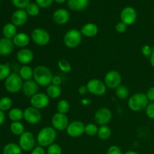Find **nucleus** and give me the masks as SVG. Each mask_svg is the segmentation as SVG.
<instances>
[{"label":"nucleus","mask_w":154,"mask_h":154,"mask_svg":"<svg viewBox=\"0 0 154 154\" xmlns=\"http://www.w3.org/2000/svg\"><path fill=\"white\" fill-rule=\"evenodd\" d=\"M54 1L57 4H63V3L66 2V0H54Z\"/></svg>","instance_id":"nucleus-53"},{"label":"nucleus","mask_w":154,"mask_h":154,"mask_svg":"<svg viewBox=\"0 0 154 154\" xmlns=\"http://www.w3.org/2000/svg\"><path fill=\"white\" fill-rule=\"evenodd\" d=\"M127 26L124 23H123L122 21L118 22L115 26V29L120 34H123V33L126 32V30H127Z\"/></svg>","instance_id":"nucleus-44"},{"label":"nucleus","mask_w":154,"mask_h":154,"mask_svg":"<svg viewBox=\"0 0 154 154\" xmlns=\"http://www.w3.org/2000/svg\"><path fill=\"white\" fill-rule=\"evenodd\" d=\"M81 103L84 105H89V104L90 103V100H89V99H84L81 100Z\"/></svg>","instance_id":"nucleus-51"},{"label":"nucleus","mask_w":154,"mask_h":154,"mask_svg":"<svg viewBox=\"0 0 154 154\" xmlns=\"http://www.w3.org/2000/svg\"><path fill=\"white\" fill-rule=\"evenodd\" d=\"M54 2V0H35V3L41 8H46L50 7Z\"/></svg>","instance_id":"nucleus-41"},{"label":"nucleus","mask_w":154,"mask_h":154,"mask_svg":"<svg viewBox=\"0 0 154 154\" xmlns=\"http://www.w3.org/2000/svg\"><path fill=\"white\" fill-rule=\"evenodd\" d=\"M54 22L60 26L65 25L70 20V14L65 8L57 9L52 15Z\"/></svg>","instance_id":"nucleus-16"},{"label":"nucleus","mask_w":154,"mask_h":154,"mask_svg":"<svg viewBox=\"0 0 154 154\" xmlns=\"http://www.w3.org/2000/svg\"><path fill=\"white\" fill-rule=\"evenodd\" d=\"M33 74H34V69L31 66L24 65L20 69L18 75L22 78L23 81H26L33 79Z\"/></svg>","instance_id":"nucleus-24"},{"label":"nucleus","mask_w":154,"mask_h":154,"mask_svg":"<svg viewBox=\"0 0 154 154\" xmlns=\"http://www.w3.org/2000/svg\"><path fill=\"white\" fill-rule=\"evenodd\" d=\"M150 101L147 99L146 93H136L129 96L128 99V107L134 112H139L146 109Z\"/></svg>","instance_id":"nucleus-3"},{"label":"nucleus","mask_w":154,"mask_h":154,"mask_svg":"<svg viewBox=\"0 0 154 154\" xmlns=\"http://www.w3.org/2000/svg\"><path fill=\"white\" fill-rule=\"evenodd\" d=\"M29 15L24 9H17L11 16V23L16 26H22L28 20Z\"/></svg>","instance_id":"nucleus-18"},{"label":"nucleus","mask_w":154,"mask_h":154,"mask_svg":"<svg viewBox=\"0 0 154 154\" xmlns=\"http://www.w3.org/2000/svg\"><path fill=\"white\" fill-rule=\"evenodd\" d=\"M85 124L80 120H74L69 123L66 133L71 138H79L84 134Z\"/></svg>","instance_id":"nucleus-14"},{"label":"nucleus","mask_w":154,"mask_h":154,"mask_svg":"<svg viewBox=\"0 0 154 154\" xmlns=\"http://www.w3.org/2000/svg\"><path fill=\"white\" fill-rule=\"evenodd\" d=\"M80 31L84 37L93 38L97 35V34L99 33V27L96 23H87L81 27Z\"/></svg>","instance_id":"nucleus-21"},{"label":"nucleus","mask_w":154,"mask_h":154,"mask_svg":"<svg viewBox=\"0 0 154 154\" xmlns=\"http://www.w3.org/2000/svg\"><path fill=\"white\" fill-rule=\"evenodd\" d=\"M137 11L132 6H126L120 12V20L126 26L132 25L137 20Z\"/></svg>","instance_id":"nucleus-15"},{"label":"nucleus","mask_w":154,"mask_h":154,"mask_svg":"<svg viewBox=\"0 0 154 154\" xmlns=\"http://www.w3.org/2000/svg\"><path fill=\"white\" fill-rule=\"evenodd\" d=\"M78 93H79L81 96H84V95L87 94L89 93L88 92V89H87V85H82L78 88Z\"/></svg>","instance_id":"nucleus-47"},{"label":"nucleus","mask_w":154,"mask_h":154,"mask_svg":"<svg viewBox=\"0 0 154 154\" xmlns=\"http://www.w3.org/2000/svg\"><path fill=\"white\" fill-rule=\"evenodd\" d=\"M10 130L14 135L20 136L25 132V126L20 121L12 122L10 125Z\"/></svg>","instance_id":"nucleus-30"},{"label":"nucleus","mask_w":154,"mask_h":154,"mask_svg":"<svg viewBox=\"0 0 154 154\" xmlns=\"http://www.w3.org/2000/svg\"><path fill=\"white\" fill-rule=\"evenodd\" d=\"M11 74V68L8 63L0 64V81L5 80Z\"/></svg>","instance_id":"nucleus-37"},{"label":"nucleus","mask_w":154,"mask_h":154,"mask_svg":"<svg viewBox=\"0 0 154 154\" xmlns=\"http://www.w3.org/2000/svg\"><path fill=\"white\" fill-rule=\"evenodd\" d=\"M23 81L17 73H11L5 81V90L10 93H17L22 90Z\"/></svg>","instance_id":"nucleus-5"},{"label":"nucleus","mask_w":154,"mask_h":154,"mask_svg":"<svg viewBox=\"0 0 154 154\" xmlns=\"http://www.w3.org/2000/svg\"><path fill=\"white\" fill-rule=\"evenodd\" d=\"M57 137V132L52 126H45L38 132L36 136L38 146L42 147H48L51 144L55 143Z\"/></svg>","instance_id":"nucleus-2"},{"label":"nucleus","mask_w":154,"mask_h":154,"mask_svg":"<svg viewBox=\"0 0 154 154\" xmlns=\"http://www.w3.org/2000/svg\"><path fill=\"white\" fill-rule=\"evenodd\" d=\"M5 120V114L4 111L0 110V126L4 123Z\"/></svg>","instance_id":"nucleus-49"},{"label":"nucleus","mask_w":154,"mask_h":154,"mask_svg":"<svg viewBox=\"0 0 154 154\" xmlns=\"http://www.w3.org/2000/svg\"><path fill=\"white\" fill-rule=\"evenodd\" d=\"M36 142L34 134L29 131H25L19 138V146L23 151H32L35 147Z\"/></svg>","instance_id":"nucleus-7"},{"label":"nucleus","mask_w":154,"mask_h":154,"mask_svg":"<svg viewBox=\"0 0 154 154\" xmlns=\"http://www.w3.org/2000/svg\"><path fill=\"white\" fill-rule=\"evenodd\" d=\"M12 4L18 9H26L30 3V0H11Z\"/></svg>","instance_id":"nucleus-39"},{"label":"nucleus","mask_w":154,"mask_h":154,"mask_svg":"<svg viewBox=\"0 0 154 154\" xmlns=\"http://www.w3.org/2000/svg\"><path fill=\"white\" fill-rule=\"evenodd\" d=\"M153 50H152L151 47L148 45H145L144 46H142L141 48V54L143 56H144L145 57H149L151 56L152 53H153Z\"/></svg>","instance_id":"nucleus-42"},{"label":"nucleus","mask_w":154,"mask_h":154,"mask_svg":"<svg viewBox=\"0 0 154 154\" xmlns=\"http://www.w3.org/2000/svg\"><path fill=\"white\" fill-rule=\"evenodd\" d=\"M47 154H63V149H62L61 146L58 144H51L47 147L46 150Z\"/></svg>","instance_id":"nucleus-38"},{"label":"nucleus","mask_w":154,"mask_h":154,"mask_svg":"<svg viewBox=\"0 0 154 154\" xmlns=\"http://www.w3.org/2000/svg\"><path fill=\"white\" fill-rule=\"evenodd\" d=\"M54 78L52 72L48 67L45 66H38L34 69L33 80L40 87H48L52 84Z\"/></svg>","instance_id":"nucleus-1"},{"label":"nucleus","mask_w":154,"mask_h":154,"mask_svg":"<svg viewBox=\"0 0 154 154\" xmlns=\"http://www.w3.org/2000/svg\"><path fill=\"white\" fill-rule=\"evenodd\" d=\"M34 53L29 48H22L17 54V60L20 63L24 65H28L31 63L34 60Z\"/></svg>","instance_id":"nucleus-17"},{"label":"nucleus","mask_w":154,"mask_h":154,"mask_svg":"<svg viewBox=\"0 0 154 154\" xmlns=\"http://www.w3.org/2000/svg\"><path fill=\"white\" fill-rule=\"evenodd\" d=\"M83 35L81 31L77 29H71L65 33L63 36V43L69 49L78 48L82 42Z\"/></svg>","instance_id":"nucleus-4"},{"label":"nucleus","mask_w":154,"mask_h":154,"mask_svg":"<svg viewBox=\"0 0 154 154\" xmlns=\"http://www.w3.org/2000/svg\"><path fill=\"white\" fill-rule=\"evenodd\" d=\"M30 40H31V37L25 32L17 33L12 39L14 46L20 48L21 49L26 48L29 45Z\"/></svg>","instance_id":"nucleus-20"},{"label":"nucleus","mask_w":154,"mask_h":154,"mask_svg":"<svg viewBox=\"0 0 154 154\" xmlns=\"http://www.w3.org/2000/svg\"><path fill=\"white\" fill-rule=\"evenodd\" d=\"M98 130H99V127H98L97 124L90 123L85 125L84 134H86V135H88V136L93 137L95 136V135H97Z\"/></svg>","instance_id":"nucleus-34"},{"label":"nucleus","mask_w":154,"mask_h":154,"mask_svg":"<svg viewBox=\"0 0 154 154\" xmlns=\"http://www.w3.org/2000/svg\"><path fill=\"white\" fill-rule=\"evenodd\" d=\"M106 154H123L120 147L117 145H111L107 150Z\"/></svg>","instance_id":"nucleus-43"},{"label":"nucleus","mask_w":154,"mask_h":154,"mask_svg":"<svg viewBox=\"0 0 154 154\" xmlns=\"http://www.w3.org/2000/svg\"><path fill=\"white\" fill-rule=\"evenodd\" d=\"M145 114L150 120H154V102H150L145 109Z\"/></svg>","instance_id":"nucleus-40"},{"label":"nucleus","mask_w":154,"mask_h":154,"mask_svg":"<svg viewBox=\"0 0 154 154\" xmlns=\"http://www.w3.org/2000/svg\"><path fill=\"white\" fill-rule=\"evenodd\" d=\"M150 63L152 67L154 68V50L153 51L151 56L150 57Z\"/></svg>","instance_id":"nucleus-50"},{"label":"nucleus","mask_w":154,"mask_h":154,"mask_svg":"<svg viewBox=\"0 0 154 154\" xmlns=\"http://www.w3.org/2000/svg\"><path fill=\"white\" fill-rule=\"evenodd\" d=\"M89 0H68V7L74 11H81L89 5Z\"/></svg>","instance_id":"nucleus-23"},{"label":"nucleus","mask_w":154,"mask_h":154,"mask_svg":"<svg viewBox=\"0 0 154 154\" xmlns=\"http://www.w3.org/2000/svg\"><path fill=\"white\" fill-rule=\"evenodd\" d=\"M41 8L35 2H30L26 8V11L27 14L30 17H36L40 13Z\"/></svg>","instance_id":"nucleus-33"},{"label":"nucleus","mask_w":154,"mask_h":154,"mask_svg":"<svg viewBox=\"0 0 154 154\" xmlns=\"http://www.w3.org/2000/svg\"><path fill=\"white\" fill-rule=\"evenodd\" d=\"M0 2H1V0H0Z\"/></svg>","instance_id":"nucleus-54"},{"label":"nucleus","mask_w":154,"mask_h":154,"mask_svg":"<svg viewBox=\"0 0 154 154\" xmlns=\"http://www.w3.org/2000/svg\"><path fill=\"white\" fill-rule=\"evenodd\" d=\"M57 112L66 114L70 110V103L66 99H60L57 105Z\"/></svg>","instance_id":"nucleus-32"},{"label":"nucleus","mask_w":154,"mask_h":154,"mask_svg":"<svg viewBox=\"0 0 154 154\" xmlns=\"http://www.w3.org/2000/svg\"><path fill=\"white\" fill-rule=\"evenodd\" d=\"M69 124V120L66 114L57 112L51 118V126L57 131L63 132L66 130Z\"/></svg>","instance_id":"nucleus-11"},{"label":"nucleus","mask_w":154,"mask_h":154,"mask_svg":"<svg viewBox=\"0 0 154 154\" xmlns=\"http://www.w3.org/2000/svg\"><path fill=\"white\" fill-rule=\"evenodd\" d=\"M46 93L50 99H58L61 96L62 90L60 86L51 84V85H49L47 87Z\"/></svg>","instance_id":"nucleus-27"},{"label":"nucleus","mask_w":154,"mask_h":154,"mask_svg":"<svg viewBox=\"0 0 154 154\" xmlns=\"http://www.w3.org/2000/svg\"><path fill=\"white\" fill-rule=\"evenodd\" d=\"M30 154H46V151L44 147L37 146L32 151H30Z\"/></svg>","instance_id":"nucleus-45"},{"label":"nucleus","mask_w":154,"mask_h":154,"mask_svg":"<svg viewBox=\"0 0 154 154\" xmlns=\"http://www.w3.org/2000/svg\"><path fill=\"white\" fill-rule=\"evenodd\" d=\"M2 34L5 38L8 39H13L14 37L17 34V26L12 23H6L2 28Z\"/></svg>","instance_id":"nucleus-25"},{"label":"nucleus","mask_w":154,"mask_h":154,"mask_svg":"<svg viewBox=\"0 0 154 154\" xmlns=\"http://www.w3.org/2000/svg\"><path fill=\"white\" fill-rule=\"evenodd\" d=\"M38 87L37 83L33 79L24 81L22 87L23 93L26 97H32L34 95L38 93Z\"/></svg>","instance_id":"nucleus-19"},{"label":"nucleus","mask_w":154,"mask_h":154,"mask_svg":"<svg viewBox=\"0 0 154 154\" xmlns=\"http://www.w3.org/2000/svg\"><path fill=\"white\" fill-rule=\"evenodd\" d=\"M8 117L12 122H19L23 119V111L19 108H14L9 111Z\"/></svg>","instance_id":"nucleus-28"},{"label":"nucleus","mask_w":154,"mask_h":154,"mask_svg":"<svg viewBox=\"0 0 154 154\" xmlns=\"http://www.w3.org/2000/svg\"><path fill=\"white\" fill-rule=\"evenodd\" d=\"M146 95H147V99H149V101L154 102V87H150V88L147 90Z\"/></svg>","instance_id":"nucleus-46"},{"label":"nucleus","mask_w":154,"mask_h":154,"mask_svg":"<svg viewBox=\"0 0 154 154\" xmlns=\"http://www.w3.org/2000/svg\"><path fill=\"white\" fill-rule=\"evenodd\" d=\"M88 92L90 94L96 96H102L106 93L107 87L105 82L97 78L90 80L87 84Z\"/></svg>","instance_id":"nucleus-8"},{"label":"nucleus","mask_w":154,"mask_h":154,"mask_svg":"<svg viewBox=\"0 0 154 154\" xmlns=\"http://www.w3.org/2000/svg\"><path fill=\"white\" fill-rule=\"evenodd\" d=\"M98 137L101 140L106 141L109 139L111 136V129L108 125H104V126H100L98 130Z\"/></svg>","instance_id":"nucleus-29"},{"label":"nucleus","mask_w":154,"mask_h":154,"mask_svg":"<svg viewBox=\"0 0 154 154\" xmlns=\"http://www.w3.org/2000/svg\"><path fill=\"white\" fill-rule=\"evenodd\" d=\"M124 154H140V153L136 151H134V150H129V151L126 152Z\"/></svg>","instance_id":"nucleus-52"},{"label":"nucleus","mask_w":154,"mask_h":154,"mask_svg":"<svg viewBox=\"0 0 154 154\" xmlns=\"http://www.w3.org/2000/svg\"><path fill=\"white\" fill-rule=\"evenodd\" d=\"M51 99L48 97L46 93H38L30 98V105L33 108L38 110L46 108L49 105Z\"/></svg>","instance_id":"nucleus-12"},{"label":"nucleus","mask_w":154,"mask_h":154,"mask_svg":"<svg viewBox=\"0 0 154 154\" xmlns=\"http://www.w3.org/2000/svg\"><path fill=\"white\" fill-rule=\"evenodd\" d=\"M3 154H23V150L19 144L15 143H8L2 150Z\"/></svg>","instance_id":"nucleus-26"},{"label":"nucleus","mask_w":154,"mask_h":154,"mask_svg":"<svg viewBox=\"0 0 154 154\" xmlns=\"http://www.w3.org/2000/svg\"><path fill=\"white\" fill-rule=\"evenodd\" d=\"M112 119V112L110 109L105 107L99 108L95 112L94 120L96 124L100 126L108 125Z\"/></svg>","instance_id":"nucleus-10"},{"label":"nucleus","mask_w":154,"mask_h":154,"mask_svg":"<svg viewBox=\"0 0 154 154\" xmlns=\"http://www.w3.org/2000/svg\"><path fill=\"white\" fill-rule=\"evenodd\" d=\"M14 45L11 39L2 38H0V55L1 56H8L10 55L14 51Z\"/></svg>","instance_id":"nucleus-22"},{"label":"nucleus","mask_w":154,"mask_h":154,"mask_svg":"<svg viewBox=\"0 0 154 154\" xmlns=\"http://www.w3.org/2000/svg\"><path fill=\"white\" fill-rule=\"evenodd\" d=\"M115 93L116 96L118 99H122V100H124V99H128L129 98V94H130V92H129V88H128L125 85H120L117 87L115 90Z\"/></svg>","instance_id":"nucleus-31"},{"label":"nucleus","mask_w":154,"mask_h":154,"mask_svg":"<svg viewBox=\"0 0 154 154\" xmlns=\"http://www.w3.org/2000/svg\"><path fill=\"white\" fill-rule=\"evenodd\" d=\"M23 119L29 124H38L42 120V114L40 110L29 106L23 111Z\"/></svg>","instance_id":"nucleus-13"},{"label":"nucleus","mask_w":154,"mask_h":154,"mask_svg":"<svg viewBox=\"0 0 154 154\" xmlns=\"http://www.w3.org/2000/svg\"><path fill=\"white\" fill-rule=\"evenodd\" d=\"M32 41L38 46H46L51 42V35L46 29L43 28H35L31 32Z\"/></svg>","instance_id":"nucleus-6"},{"label":"nucleus","mask_w":154,"mask_h":154,"mask_svg":"<svg viewBox=\"0 0 154 154\" xmlns=\"http://www.w3.org/2000/svg\"><path fill=\"white\" fill-rule=\"evenodd\" d=\"M104 82H105L107 88L111 89V90H116L119 86L121 85V74L117 70L109 71L105 75Z\"/></svg>","instance_id":"nucleus-9"},{"label":"nucleus","mask_w":154,"mask_h":154,"mask_svg":"<svg viewBox=\"0 0 154 154\" xmlns=\"http://www.w3.org/2000/svg\"><path fill=\"white\" fill-rule=\"evenodd\" d=\"M63 81H62V78H60V76H54L52 80V84L54 85H57V86H60V84H62Z\"/></svg>","instance_id":"nucleus-48"},{"label":"nucleus","mask_w":154,"mask_h":154,"mask_svg":"<svg viewBox=\"0 0 154 154\" xmlns=\"http://www.w3.org/2000/svg\"><path fill=\"white\" fill-rule=\"evenodd\" d=\"M59 69L64 73H69L72 71V66L70 63L65 59H60L57 62Z\"/></svg>","instance_id":"nucleus-35"},{"label":"nucleus","mask_w":154,"mask_h":154,"mask_svg":"<svg viewBox=\"0 0 154 154\" xmlns=\"http://www.w3.org/2000/svg\"><path fill=\"white\" fill-rule=\"evenodd\" d=\"M12 105H13V102L11 98L5 96V97L0 99V110H2V111L11 109Z\"/></svg>","instance_id":"nucleus-36"}]
</instances>
